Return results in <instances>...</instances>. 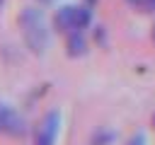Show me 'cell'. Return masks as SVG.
Returning <instances> with one entry per match:
<instances>
[{
    "instance_id": "6da1fadb",
    "label": "cell",
    "mask_w": 155,
    "mask_h": 145,
    "mask_svg": "<svg viewBox=\"0 0 155 145\" xmlns=\"http://www.w3.org/2000/svg\"><path fill=\"white\" fill-rule=\"evenodd\" d=\"M19 31L24 39V46L34 56H44L51 44V29L39 7H24L19 14Z\"/></svg>"
},
{
    "instance_id": "7a4b0ae2",
    "label": "cell",
    "mask_w": 155,
    "mask_h": 145,
    "mask_svg": "<svg viewBox=\"0 0 155 145\" xmlns=\"http://www.w3.org/2000/svg\"><path fill=\"white\" fill-rule=\"evenodd\" d=\"M90 22H92V12L85 5H63L53 12V29L65 36L87 29Z\"/></svg>"
},
{
    "instance_id": "3957f363",
    "label": "cell",
    "mask_w": 155,
    "mask_h": 145,
    "mask_svg": "<svg viewBox=\"0 0 155 145\" xmlns=\"http://www.w3.org/2000/svg\"><path fill=\"white\" fill-rule=\"evenodd\" d=\"M0 135L15 138V140H19V138L27 135V121H24V116L17 109H12L10 104H0Z\"/></svg>"
},
{
    "instance_id": "277c9868",
    "label": "cell",
    "mask_w": 155,
    "mask_h": 145,
    "mask_svg": "<svg viewBox=\"0 0 155 145\" xmlns=\"http://www.w3.org/2000/svg\"><path fill=\"white\" fill-rule=\"evenodd\" d=\"M61 130V114L48 111L34 128V145H56Z\"/></svg>"
},
{
    "instance_id": "5b68a950",
    "label": "cell",
    "mask_w": 155,
    "mask_h": 145,
    "mask_svg": "<svg viewBox=\"0 0 155 145\" xmlns=\"http://www.w3.org/2000/svg\"><path fill=\"white\" fill-rule=\"evenodd\" d=\"M65 44H68V56H85L87 51V44H85V36L82 31H75V34H68L65 36Z\"/></svg>"
},
{
    "instance_id": "8992f818",
    "label": "cell",
    "mask_w": 155,
    "mask_h": 145,
    "mask_svg": "<svg viewBox=\"0 0 155 145\" xmlns=\"http://www.w3.org/2000/svg\"><path fill=\"white\" fill-rule=\"evenodd\" d=\"M131 7H136V10H143V12H150V10H155V0H126Z\"/></svg>"
},
{
    "instance_id": "52a82bcc",
    "label": "cell",
    "mask_w": 155,
    "mask_h": 145,
    "mask_svg": "<svg viewBox=\"0 0 155 145\" xmlns=\"http://www.w3.org/2000/svg\"><path fill=\"white\" fill-rule=\"evenodd\" d=\"M41 5H51V2H56V0H39Z\"/></svg>"
},
{
    "instance_id": "ba28073f",
    "label": "cell",
    "mask_w": 155,
    "mask_h": 145,
    "mask_svg": "<svg viewBox=\"0 0 155 145\" xmlns=\"http://www.w3.org/2000/svg\"><path fill=\"white\" fill-rule=\"evenodd\" d=\"M150 39L155 41V24H153V31H150Z\"/></svg>"
},
{
    "instance_id": "9c48e42d",
    "label": "cell",
    "mask_w": 155,
    "mask_h": 145,
    "mask_svg": "<svg viewBox=\"0 0 155 145\" xmlns=\"http://www.w3.org/2000/svg\"><path fill=\"white\" fill-rule=\"evenodd\" d=\"M2 2H5V0H0V5H2Z\"/></svg>"
}]
</instances>
